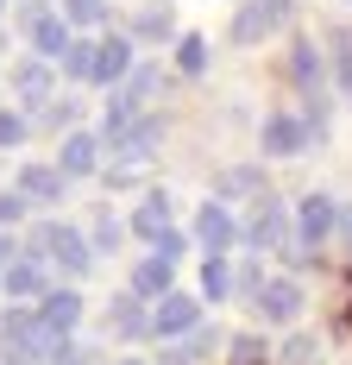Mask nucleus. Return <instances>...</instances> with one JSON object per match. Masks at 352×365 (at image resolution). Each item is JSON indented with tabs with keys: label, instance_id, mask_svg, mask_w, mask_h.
I'll return each mask as SVG.
<instances>
[{
	"label": "nucleus",
	"instance_id": "obj_1",
	"mask_svg": "<svg viewBox=\"0 0 352 365\" xmlns=\"http://www.w3.org/2000/svg\"><path fill=\"white\" fill-rule=\"evenodd\" d=\"M157 139H164V126H157V120H139V126L113 145V164H101L107 182H113V189L145 182V177H151V158H157Z\"/></svg>",
	"mask_w": 352,
	"mask_h": 365
},
{
	"label": "nucleus",
	"instance_id": "obj_2",
	"mask_svg": "<svg viewBox=\"0 0 352 365\" xmlns=\"http://www.w3.org/2000/svg\"><path fill=\"white\" fill-rule=\"evenodd\" d=\"M0 334H6V359H13V365L51 359V353H57V340H70V334H51V328H44V315H26V309H13Z\"/></svg>",
	"mask_w": 352,
	"mask_h": 365
},
{
	"label": "nucleus",
	"instance_id": "obj_3",
	"mask_svg": "<svg viewBox=\"0 0 352 365\" xmlns=\"http://www.w3.org/2000/svg\"><path fill=\"white\" fill-rule=\"evenodd\" d=\"M252 246H258V252L302 258V252H296V233H289V208H283L277 195H258V215H252Z\"/></svg>",
	"mask_w": 352,
	"mask_h": 365
},
{
	"label": "nucleus",
	"instance_id": "obj_4",
	"mask_svg": "<svg viewBox=\"0 0 352 365\" xmlns=\"http://www.w3.org/2000/svg\"><path fill=\"white\" fill-rule=\"evenodd\" d=\"M38 252H51L70 277H82V271L95 264V246H88L76 227H57V220H44V227H38Z\"/></svg>",
	"mask_w": 352,
	"mask_h": 365
},
{
	"label": "nucleus",
	"instance_id": "obj_5",
	"mask_svg": "<svg viewBox=\"0 0 352 365\" xmlns=\"http://www.w3.org/2000/svg\"><path fill=\"white\" fill-rule=\"evenodd\" d=\"M333 220H340L333 195H302V208H296V252H315L321 240L333 233Z\"/></svg>",
	"mask_w": 352,
	"mask_h": 365
},
{
	"label": "nucleus",
	"instance_id": "obj_6",
	"mask_svg": "<svg viewBox=\"0 0 352 365\" xmlns=\"http://www.w3.org/2000/svg\"><path fill=\"white\" fill-rule=\"evenodd\" d=\"M202 328V302H195V296H164V302H157V309H151V334H157V340H182V334H195Z\"/></svg>",
	"mask_w": 352,
	"mask_h": 365
},
{
	"label": "nucleus",
	"instance_id": "obj_7",
	"mask_svg": "<svg viewBox=\"0 0 352 365\" xmlns=\"http://www.w3.org/2000/svg\"><path fill=\"white\" fill-rule=\"evenodd\" d=\"M19 19H26V32H32L38 57H63V51L76 44V38H70V19H57V13H44V6H26Z\"/></svg>",
	"mask_w": 352,
	"mask_h": 365
},
{
	"label": "nucleus",
	"instance_id": "obj_8",
	"mask_svg": "<svg viewBox=\"0 0 352 365\" xmlns=\"http://www.w3.org/2000/svg\"><path fill=\"white\" fill-rule=\"evenodd\" d=\"M252 302H258V315H264V322H296V315H302V290H296L289 277H271Z\"/></svg>",
	"mask_w": 352,
	"mask_h": 365
},
{
	"label": "nucleus",
	"instance_id": "obj_9",
	"mask_svg": "<svg viewBox=\"0 0 352 365\" xmlns=\"http://www.w3.org/2000/svg\"><path fill=\"white\" fill-rule=\"evenodd\" d=\"M133 76V38H101L95 44V82H126Z\"/></svg>",
	"mask_w": 352,
	"mask_h": 365
},
{
	"label": "nucleus",
	"instance_id": "obj_10",
	"mask_svg": "<svg viewBox=\"0 0 352 365\" xmlns=\"http://www.w3.org/2000/svg\"><path fill=\"white\" fill-rule=\"evenodd\" d=\"M195 240H202L208 252H227V246L239 240V227H233V215H227V202H208V208L195 215Z\"/></svg>",
	"mask_w": 352,
	"mask_h": 365
},
{
	"label": "nucleus",
	"instance_id": "obj_11",
	"mask_svg": "<svg viewBox=\"0 0 352 365\" xmlns=\"http://www.w3.org/2000/svg\"><path fill=\"white\" fill-rule=\"evenodd\" d=\"M302 145H309V126L302 120H289V113H271L264 120V151L271 158H296Z\"/></svg>",
	"mask_w": 352,
	"mask_h": 365
},
{
	"label": "nucleus",
	"instance_id": "obj_12",
	"mask_svg": "<svg viewBox=\"0 0 352 365\" xmlns=\"http://www.w3.org/2000/svg\"><path fill=\"white\" fill-rule=\"evenodd\" d=\"M57 170H63V177H88V170H101V139H95V133H70V139H63V158H57Z\"/></svg>",
	"mask_w": 352,
	"mask_h": 365
},
{
	"label": "nucleus",
	"instance_id": "obj_13",
	"mask_svg": "<svg viewBox=\"0 0 352 365\" xmlns=\"http://www.w3.org/2000/svg\"><path fill=\"white\" fill-rule=\"evenodd\" d=\"M283 13L277 6H264V0H252V6H239V19H233V44H258L264 32H277Z\"/></svg>",
	"mask_w": 352,
	"mask_h": 365
},
{
	"label": "nucleus",
	"instance_id": "obj_14",
	"mask_svg": "<svg viewBox=\"0 0 352 365\" xmlns=\"http://www.w3.org/2000/svg\"><path fill=\"white\" fill-rule=\"evenodd\" d=\"M19 195L26 202H63V170L57 164H26L19 170Z\"/></svg>",
	"mask_w": 352,
	"mask_h": 365
},
{
	"label": "nucleus",
	"instance_id": "obj_15",
	"mask_svg": "<svg viewBox=\"0 0 352 365\" xmlns=\"http://www.w3.org/2000/svg\"><path fill=\"white\" fill-rule=\"evenodd\" d=\"M13 95H19L26 108H44V101H51V63H44V57L19 63V70H13Z\"/></svg>",
	"mask_w": 352,
	"mask_h": 365
},
{
	"label": "nucleus",
	"instance_id": "obj_16",
	"mask_svg": "<svg viewBox=\"0 0 352 365\" xmlns=\"http://www.w3.org/2000/svg\"><path fill=\"white\" fill-rule=\"evenodd\" d=\"M38 315H44V328H51V334H70L76 322H82V296H76V290H44Z\"/></svg>",
	"mask_w": 352,
	"mask_h": 365
},
{
	"label": "nucleus",
	"instance_id": "obj_17",
	"mask_svg": "<svg viewBox=\"0 0 352 365\" xmlns=\"http://www.w3.org/2000/svg\"><path fill=\"white\" fill-rule=\"evenodd\" d=\"M214 195H220V202H239V195H271V189H264L258 170L233 164V170H220V177H214Z\"/></svg>",
	"mask_w": 352,
	"mask_h": 365
},
{
	"label": "nucleus",
	"instance_id": "obj_18",
	"mask_svg": "<svg viewBox=\"0 0 352 365\" xmlns=\"http://www.w3.org/2000/svg\"><path fill=\"white\" fill-rule=\"evenodd\" d=\"M170 271H176L170 258H157V252H151L139 271H133V296H157V302H164V296H170Z\"/></svg>",
	"mask_w": 352,
	"mask_h": 365
},
{
	"label": "nucleus",
	"instance_id": "obj_19",
	"mask_svg": "<svg viewBox=\"0 0 352 365\" xmlns=\"http://www.w3.org/2000/svg\"><path fill=\"white\" fill-rule=\"evenodd\" d=\"M133 227H139L145 240H151V246H157V240H164V233H170V195H151V202H145L139 215H133Z\"/></svg>",
	"mask_w": 352,
	"mask_h": 365
},
{
	"label": "nucleus",
	"instance_id": "obj_20",
	"mask_svg": "<svg viewBox=\"0 0 352 365\" xmlns=\"http://www.w3.org/2000/svg\"><path fill=\"white\" fill-rule=\"evenodd\" d=\"M214 346H220V340H214L208 328H195V334H182V346H170V353H164V365H202Z\"/></svg>",
	"mask_w": 352,
	"mask_h": 365
},
{
	"label": "nucleus",
	"instance_id": "obj_21",
	"mask_svg": "<svg viewBox=\"0 0 352 365\" xmlns=\"http://www.w3.org/2000/svg\"><path fill=\"white\" fill-rule=\"evenodd\" d=\"M107 328H113V334H126V340L151 328V322H145V309H139V296H120V302L107 309Z\"/></svg>",
	"mask_w": 352,
	"mask_h": 365
},
{
	"label": "nucleus",
	"instance_id": "obj_22",
	"mask_svg": "<svg viewBox=\"0 0 352 365\" xmlns=\"http://www.w3.org/2000/svg\"><path fill=\"white\" fill-rule=\"evenodd\" d=\"M6 296H44V271H38L32 258L6 264Z\"/></svg>",
	"mask_w": 352,
	"mask_h": 365
},
{
	"label": "nucleus",
	"instance_id": "obj_23",
	"mask_svg": "<svg viewBox=\"0 0 352 365\" xmlns=\"http://www.w3.org/2000/svg\"><path fill=\"white\" fill-rule=\"evenodd\" d=\"M277 359H283V365H321V340H315V334H289Z\"/></svg>",
	"mask_w": 352,
	"mask_h": 365
},
{
	"label": "nucleus",
	"instance_id": "obj_24",
	"mask_svg": "<svg viewBox=\"0 0 352 365\" xmlns=\"http://www.w3.org/2000/svg\"><path fill=\"white\" fill-rule=\"evenodd\" d=\"M227 290H233V271H227V258H220V252H208V264H202V296L220 302Z\"/></svg>",
	"mask_w": 352,
	"mask_h": 365
},
{
	"label": "nucleus",
	"instance_id": "obj_25",
	"mask_svg": "<svg viewBox=\"0 0 352 365\" xmlns=\"http://www.w3.org/2000/svg\"><path fill=\"white\" fill-rule=\"evenodd\" d=\"M289 63H296V82L321 95V51H315V44H296V57H289Z\"/></svg>",
	"mask_w": 352,
	"mask_h": 365
},
{
	"label": "nucleus",
	"instance_id": "obj_26",
	"mask_svg": "<svg viewBox=\"0 0 352 365\" xmlns=\"http://www.w3.org/2000/svg\"><path fill=\"white\" fill-rule=\"evenodd\" d=\"M63 19H70V26H101L107 0H63Z\"/></svg>",
	"mask_w": 352,
	"mask_h": 365
},
{
	"label": "nucleus",
	"instance_id": "obj_27",
	"mask_svg": "<svg viewBox=\"0 0 352 365\" xmlns=\"http://www.w3.org/2000/svg\"><path fill=\"white\" fill-rule=\"evenodd\" d=\"M133 32H139V38H164V32H170V6H139Z\"/></svg>",
	"mask_w": 352,
	"mask_h": 365
},
{
	"label": "nucleus",
	"instance_id": "obj_28",
	"mask_svg": "<svg viewBox=\"0 0 352 365\" xmlns=\"http://www.w3.org/2000/svg\"><path fill=\"white\" fill-rule=\"evenodd\" d=\"M120 240H126V227H120V220L101 208V215H95V240H88V246H95V252H113Z\"/></svg>",
	"mask_w": 352,
	"mask_h": 365
},
{
	"label": "nucleus",
	"instance_id": "obj_29",
	"mask_svg": "<svg viewBox=\"0 0 352 365\" xmlns=\"http://www.w3.org/2000/svg\"><path fill=\"white\" fill-rule=\"evenodd\" d=\"M176 63H182L189 76H202L208 70V44H202V38H182V44H176Z\"/></svg>",
	"mask_w": 352,
	"mask_h": 365
},
{
	"label": "nucleus",
	"instance_id": "obj_30",
	"mask_svg": "<svg viewBox=\"0 0 352 365\" xmlns=\"http://www.w3.org/2000/svg\"><path fill=\"white\" fill-rule=\"evenodd\" d=\"M63 70H70V76H88V82H95V44H70V51H63Z\"/></svg>",
	"mask_w": 352,
	"mask_h": 365
},
{
	"label": "nucleus",
	"instance_id": "obj_31",
	"mask_svg": "<svg viewBox=\"0 0 352 365\" xmlns=\"http://www.w3.org/2000/svg\"><path fill=\"white\" fill-rule=\"evenodd\" d=\"M19 139H26V120L19 113H0V151H13Z\"/></svg>",
	"mask_w": 352,
	"mask_h": 365
},
{
	"label": "nucleus",
	"instance_id": "obj_32",
	"mask_svg": "<svg viewBox=\"0 0 352 365\" xmlns=\"http://www.w3.org/2000/svg\"><path fill=\"white\" fill-rule=\"evenodd\" d=\"M258 359H264V340H252V334L233 340V365H258Z\"/></svg>",
	"mask_w": 352,
	"mask_h": 365
},
{
	"label": "nucleus",
	"instance_id": "obj_33",
	"mask_svg": "<svg viewBox=\"0 0 352 365\" xmlns=\"http://www.w3.org/2000/svg\"><path fill=\"white\" fill-rule=\"evenodd\" d=\"M76 120V101H44V126H70Z\"/></svg>",
	"mask_w": 352,
	"mask_h": 365
},
{
	"label": "nucleus",
	"instance_id": "obj_34",
	"mask_svg": "<svg viewBox=\"0 0 352 365\" xmlns=\"http://www.w3.org/2000/svg\"><path fill=\"white\" fill-rule=\"evenodd\" d=\"M19 215H26V195H0V227L19 220Z\"/></svg>",
	"mask_w": 352,
	"mask_h": 365
},
{
	"label": "nucleus",
	"instance_id": "obj_35",
	"mask_svg": "<svg viewBox=\"0 0 352 365\" xmlns=\"http://www.w3.org/2000/svg\"><path fill=\"white\" fill-rule=\"evenodd\" d=\"M157 258H170V264H176V258H182V233H164V240H157Z\"/></svg>",
	"mask_w": 352,
	"mask_h": 365
},
{
	"label": "nucleus",
	"instance_id": "obj_36",
	"mask_svg": "<svg viewBox=\"0 0 352 365\" xmlns=\"http://www.w3.org/2000/svg\"><path fill=\"white\" fill-rule=\"evenodd\" d=\"M340 88L352 95V44H340Z\"/></svg>",
	"mask_w": 352,
	"mask_h": 365
},
{
	"label": "nucleus",
	"instance_id": "obj_37",
	"mask_svg": "<svg viewBox=\"0 0 352 365\" xmlns=\"http://www.w3.org/2000/svg\"><path fill=\"white\" fill-rule=\"evenodd\" d=\"M0 264H19V258H13V240H6V233H0Z\"/></svg>",
	"mask_w": 352,
	"mask_h": 365
},
{
	"label": "nucleus",
	"instance_id": "obj_38",
	"mask_svg": "<svg viewBox=\"0 0 352 365\" xmlns=\"http://www.w3.org/2000/svg\"><path fill=\"white\" fill-rule=\"evenodd\" d=\"M264 6H277V13H283V19H289V6H296V0H264Z\"/></svg>",
	"mask_w": 352,
	"mask_h": 365
},
{
	"label": "nucleus",
	"instance_id": "obj_39",
	"mask_svg": "<svg viewBox=\"0 0 352 365\" xmlns=\"http://www.w3.org/2000/svg\"><path fill=\"white\" fill-rule=\"evenodd\" d=\"M76 365H95V359H76Z\"/></svg>",
	"mask_w": 352,
	"mask_h": 365
},
{
	"label": "nucleus",
	"instance_id": "obj_40",
	"mask_svg": "<svg viewBox=\"0 0 352 365\" xmlns=\"http://www.w3.org/2000/svg\"><path fill=\"white\" fill-rule=\"evenodd\" d=\"M0 6H6V0H0Z\"/></svg>",
	"mask_w": 352,
	"mask_h": 365
},
{
	"label": "nucleus",
	"instance_id": "obj_41",
	"mask_svg": "<svg viewBox=\"0 0 352 365\" xmlns=\"http://www.w3.org/2000/svg\"><path fill=\"white\" fill-rule=\"evenodd\" d=\"M126 365H133V359H126Z\"/></svg>",
	"mask_w": 352,
	"mask_h": 365
}]
</instances>
